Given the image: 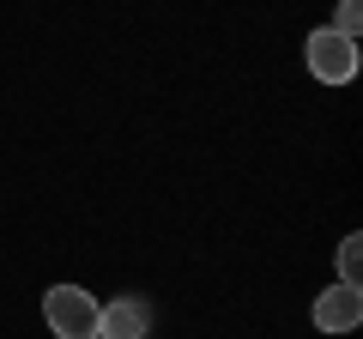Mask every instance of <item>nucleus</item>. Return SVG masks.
I'll use <instances>...</instances> for the list:
<instances>
[{
  "mask_svg": "<svg viewBox=\"0 0 363 339\" xmlns=\"http://www.w3.org/2000/svg\"><path fill=\"white\" fill-rule=\"evenodd\" d=\"M43 321H49L55 339H97V297L85 285H49Z\"/></svg>",
  "mask_w": 363,
  "mask_h": 339,
  "instance_id": "1",
  "label": "nucleus"
},
{
  "mask_svg": "<svg viewBox=\"0 0 363 339\" xmlns=\"http://www.w3.org/2000/svg\"><path fill=\"white\" fill-rule=\"evenodd\" d=\"M303 55H309V73L321 79V85H351V79H357V67H363L357 43H351V37H339L333 25L309 30V43H303Z\"/></svg>",
  "mask_w": 363,
  "mask_h": 339,
  "instance_id": "2",
  "label": "nucleus"
},
{
  "mask_svg": "<svg viewBox=\"0 0 363 339\" xmlns=\"http://www.w3.org/2000/svg\"><path fill=\"white\" fill-rule=\"evenodd\" d=\"M363 321V285H327L315 297V327L321 333H351Z\"/></svg>",
  "mask_w": 363,
  "mask_h": 339,
  "instance_id": "3",
  "label": "nucleus"
},
{
  "mask_svg": "<svg viewBox=\"0 0 363 339\" xmlns=\"http://www.w3.org/2000/svg\"><path fill=\"white\" fill-rule=\"evenodd\" d=\"M145 333H152V309L140 297L97 303V339H145Z\"/></svg>",
  "mask_w": 363,
  "mask_h": 339,
  "instance_id": "4",
  "label": "nucleus"
},
{
  "mask_svg": "<svg viewBox=\"0 0 363 339\" xmlns=\"http://www.w3.org/2000/svg\"><path fill=\"white\" fill-rule=\"evenodd\" d=\"M357 273H363V236H345L339 243V285H357Z\"/></svg>",
  "mask_w": 363,
  "mask_h": 339,
  "instance_id": "5",
  "label": "nucleus"
},
{
  "mask_svg": "<svg viewBox=\"0 0 363 339\" xmlns=\"http://www.w3.org/2000/svg\"><path fill=\"white\" fill-rule=\"evenodd\" d=\"M333 30L357 43V30H363V0H339V18H333Z\"/></svg>",
  "mask_w": 363,
  "mask_h": 339,
  "instance_id": "6",
  "label": "nucleus"
}]
</instances>
